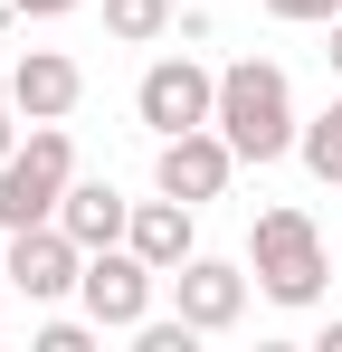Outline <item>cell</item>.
I'll use <instances>...</instances> for the list:
<instances>
[{
	"mask_svg": "<svg viewBox=\"0 0 342 352\" xmlns=\"http://www.w3.org/2000/svg\"><path fill=\"white\" fill-rule=\"evenodd\" d=\"M219 133L238 143V162H257V172L295 153L304 115H295V86H285L276 58H228L219 67Z\"/></svg>",
	"mask_w": 342,
	"mask_h": 352,
	"instance_id": "6da1fadb",
	"label": "cell"
},
{
	"mask_svg": "<svg viewBox=\"0 0 342 352\" xmlns=\"http://www.w3.org/2000/svg\"><path fill=\"white\" fill-rule=\"evenodd\" d=\"M247 276H257L266 305L304 314V305H323V286H333V248H323V229H314L304 210H257V229H247Z\"/></svg>",
	"mask_w": 342,
	"mask_h": 352,
	"instance_id": "7a4b0ae2",
	"label": "cell"
},
{
	"mask_svg": "<svg viewBox=\"0 0 342 352\" xmlns=\"http://www.w3.org/2000/svg\"><path fill=\"white\" fill-rule=\"evenodd\" d=\"M67 181H76V143H67V124H29V143L0 162V229H38V219H57Z\"/></svg>",
	"mask_w": 342,
	"mask_h": 352,
	"instance_id": "3957f363",
	"label": "cell"
},
{
	"mask_svg": "<svg viewBox=\"0 0 342 352\" xmlns=\"http://www.w3.org/2000/svg\"><path fill=\"white\" fill-rule=\"evenodd\" d=\"M162 286H171L162 267H152V257H133V248L114 238V248H86V276H76V305H86V314H95L105 333H133V324L152 314V295H162Z\"/></svg>",
	"mask_w": 342,
	"mask_h": 352,
	"instance_id": "277c9868",
	"label": "cell"
},
{
	"mask_svg": "<svg viewBox=\"0 0 342 352\" xmlns=\"http://www.w3.org/2000/svg\"><path fill=\"white\" fill-rule=\"evenodd\" d=\"M228 181H238V143H228L219 124H190V133H162L152 143V190H171V200L209 210V200H228Z\"/></svg>",
	"mask_w": 342,
	"mask_h": 352,
	"instance_id": "5b68a950",
	"label": "cell"
},
{
	"mask_svg": "<svg viewBox=\"0 0 342 352\" xmlns=\"http://www.w3.org/2000/svg\"><path fill=\"white\" fill-rule=\"evenodd\" d=\"M133 115H143L152 143H162V133H190V124H219V76L200 58H152L143 86H133Z\"/></svg>",
	"mask_w": 342,
	"mask_h": 352,
	"instance_id": "8992f818",
	"label": "cell"
},
{
	"mask_svg": "<svg viewBox=\"0 0 342 352\" xmlns=\"http://www.w3.org/2000/svg\"><path fill=\"white\" fill-rule=\"evenodd\" d=\"M76 276H86V248L57 229V219L10 229V295H29V305H67V295H76Z\"/></svg>",
	"mask_w": 342,
	"mask_h": 352,
	"instance_id": "52a82bcc",
	"label": "cell"
},
{
	"mask_svg": "<svg viewBox=\"0 0 342 352\" xmlns=\"http://www.w3.org/2000/svg\"><path fill=\"white\" fill-rule=\"evenodd\" d=\"M247 267H228V257H190V267H171V305L200 324V333H238V314H247Z\"/></svg>",
	"mask_w": 342,
	"mask_h": 352,
	"instance_id": "ba28073f",
	"label": "cell"
},
{
	"mask_svg": "<svg viewBox=\"0 0 342 352\" xmlns=\"http://www.w3.org/2000/svg\"><path fill=\"white\" fill-rule=\"evenodd\" d=\"M76 96H86V67L67 58V48H29V58L10 67V105H19L29 124H67Z\"/></svg>",
	"mask_w": 342,
	"mask_h": 352,
	"instance_id": "9c48e42d",
	"label": "cell"
},
{
	"mask_svg": "<svg viewBox=\"0 0 342 352\" xmlns=\"http://www.w3.org/2000/svg\"><path fill=\"white\" fill-rule=\"evenodd\" d=\"M190 219H200V210H190V200H133V229H124V248H133V257H152V267H190V257H200V229H190Z\"/></svg>",
	"mask_w": 342,
	"mask_h": 352,
	"instance_id": "30bf717a",
	"label": "cell"
},
{
	"mask_svg": "<svg viewBox=\"0 0 342 352\" xmlns=\"http://www.w3.org/2000/svg\"><path fill=\"white\" fill-rule=\"evenodd\" d=\"M57 229L76 238V248H114V238L133 229V200H124V190H114V181H67V200H57Z\"/></svg>",
	"mask_w": 342,
	"mask_h": 352,
	"instance_id": "8fae6325",
	"label": "cell"
},
{
	"mask_svg": "<svg viewBox=\"0 0 342 352\" xmlns=\"http://www.w3.org/2000/svg\"><path fill=\"white\" fill-rule=\"evenodd\" d=\"M171 29H181L171 0H105V38H114V48H162Z\"/></svg>",
	"mask_w": 342,
	"mask_h": 352,
	"instance_id": "7c38bea8",
	"label": "cell"
},
{
	"mask_svg": "<svg viewBox=\"0 0 342 352\" xmlns=\"http://www.w3.org/2000/svg\"><path fill=\"white\" fill-rule=\"evenodd\" d=\"M295 153H304V172L323 181V190H342V96L304 124V133H295Z\"/></svg>",
	"mask_w": 342,
	"mask_h": 352,
	"instance_id": "4fadbf2b",
	"label": "cell"
},
{
	"mask_svg": "<svg viewBox=\"0 0 342 352\" xmlns=\"http://www.w3.org/2000/svg\"><path fill=\"white\" fill-rule=\"evenodd\" d=\"M95 343H105L95 314H86V324H76V314H48V324H38V352H95Z\"/></svg>",
	"mask_w": 342,
	"mask_h": 352,
	"instance_id": "5bb4252c",
	"label": "cell"
},
{
	"mask_svg": "<svg viewBox=\"0 0 342 352\" xmlns=\"http://www.w3.org/2000/svg\"><path fill=\"white\" fill-rule=\"evenodd\" d=\"M266 19H285V29H333L342 19V0H257Z\"/></svg>",
	"mask_w": 342,
	"mask_h": 352,
	"instance_id": "9a60e30c",
	"label": "cell"
},
{
	"mask_svg": "<svg viewBox=\"0 0 342 352\" xmlns=\"http://www.w3.org/2000/svg\"><path fill=\"white\" fill-rule=\"evenodd\" d=\"M67 10H86V0H19V19H67Z\"/></svg>",
	"mask_w": 342,
	"mask_h": 352,
	"instance_id": "2e32d148",
	"label": "cell"
},
{
	"mask_svg": "<svg viewBox=\"0 0 342 352\" xmlns=\"http://www.w3.org/2000/svg\"><path fill=\"white\" fill-rule=\"evenodd\" d=\"M19 153V105H0V162Z\"/></svg>",
	"mask_w": 342,
	"mask_h": 352,
	"instance_id": "e0dca14e",
	"label": "cell"
},
{
	"mask_svg": "<svg viewBox=\"0 0 342 352\" xmlns=\"http://www.w3.org/2000/svg\"><path fill=\"white\" fill-rule=\"evenodd\" d=\"M314 352H342V324H323V343H314Z\"/></svg>",
	"mask_w": 342,
	"mask_h": 352,
	"instance_id": "ac0fdd59",
	"label": "cell"
},
{
	"mask_svg": "<svg viewBox=\"0 0 342 352\" xmlns=\"http://www.w3.org/2000/svg\"><path fill=\"white\" fill-rule=\"evenodd\" d=\"M323 58H333V76H342V19H333V48H323Z\"/></svg>",
	"mask_w": 342,
	"mask_h": 352,
	"instance_id": "d6986e66",
	"label": "cell"
},
{
	"mask_svg": "<svg viewBox=\"0 0 342 352\" xmlns=\"http://www.w3.org/2000/svg\"><path fill=\"white\" fill-rule=\"evenodd\" d=\"M10 19H19V0H0V29H10Z\"/></svg>",
	"mask_w": 342,
	"mask_h": 352,
	"instance_id": "ffe728a7",
	"label": "cell"
},
{
	"mask_svg": "<svg viewBox=\"0 0 342 352\" xmlns=\"http://www.w3.org/2000/svg\"><path fill=\"white\" fill-rule=\"evenodd\" d=\"M0 105H10V67H0Z\"/></svg>",
	"mask_w": 342,
	"mask_h": 352,
	"instance_id": "44dd1931",
	"label": "cell"
},
{
	"mask_svg": "<svg viewBox=\"0 0 342 352\" xmlns=\"http://www.w3.org/2000/svg\"><path fill=\"white\" fill-rule=\"evenodd\" d=\"M0 286H10V257H0Z\"/></svg>",
	"mask_w": 342,
	"mask_h": 352,
	"instance_id": "7402d4cb",
	"label": "cell"
}]
</instances>
